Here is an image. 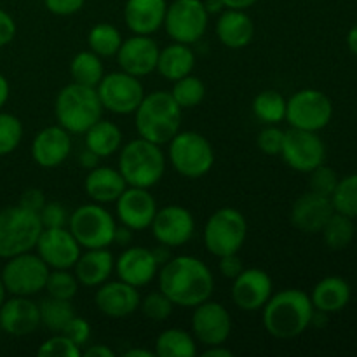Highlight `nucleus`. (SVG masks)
<instances>
[{"label":"nucleus","instance_id":"nucleus-1","mask_svg":"<svg viewBox=\"0 0 357 357\" xmlns=\"http://www.w3.org/2000/svg\"><path fill=\"white\" fill-rule=\"evenodd\" d=\"M159 289L178 307L194 309L199 303L211 298L215 291V275L201 258L192 255L171 257L160 265Z\"/></svg>","mask_w":357,"mask_h":357},{"label":"nucleus","instance_id":"nucleus-2","mask_svg":"<svg viewBox=\"0 0 357 357\" xmlns=\"http://www.w3.org/2000/svg\"><path fill=\"white\" fill-rule=\"evenodd\" d=\"M264 326L271 337L279 340H291L305 333L314 316L310 295L296 288L272 293L264 305Z\"/></svg>","mask_w":357,"mask_h":357},{"label":"nucleus","instance_id":"nucleus-3","mask_svg":"<svg viewBox=\"0 0 357 357\" xmlns=\"http://www.w3.org/2000/svg\"><path fill=\"white\" fill-rule=\"evenodd\" d=\"M181 107L169 91L145 94L135 112V126L139 138L155 145H167L181 128Z\"/></svg>","mask_w":357,"mask_h":357},{"label":"nucleus","instance_id":"nucleus-4","mask_svg":"<svg viewBox=\"0 0 357 357\" xmlns=\"http://www.w3.org/2000/svg\"><path fill=\"white\" fill-rule=\"evenodd\" d=\"M166 162L162 146L138 136L121 146L117 169L128 187L152 188L164 178Z\"/></svg>","mask_w":357,"mask_h":357},{"label":"nucleus","instance_id":"nucleus-5","mask_svg":"<svg viewBox=\"0 0 357 357\" xmlns=\"http://www.w3.org/2000/svg\"><path fill=\"white\" fill-rule=\"evenodd\" d=\"M103 105L96 87L70 82L58 93L54 101V117L70 135H84L91 126L103 119Z\"/></svg>","mask_w":357,"mask_h":357},{"label":"nucleus","instance_id":"nucleus-6","mask_svg":"<svg viewBox=\"0 0 357 357\" xmlns=\"http://www.w3.org/2000/svg\"><path fill=\"white\" fill-rule=\"evenodd\" d=\"M167 160L183 178L199 180L215 166V149L201 132L178 131L167 143Z\"/></svg>","mask_w":357,"mask_h":357},{"label":"nucleus","instance_id":"nucleus-7","mask_svg":"<svg viewBox=\"0 0 357 357\" xmlns=\"http://www.w3.org/2000/svg\"><path fill=\"white\" fill-rule=\"evenodd\" d=\"M38 213L23 206H9L0 211V258L9 260L16 255L33 251L42 234Z\"/></svg>","mask_w":357,"mask_h":357},{"label":"nucleus","instance_id":"nucleus-8","mask_svg":"<svg viewBox=\"0 0 357 357\" xmlns=\"http://www.w3.org/2000/svg\"><path fill=\"white\" fill-rule=\"evenodd\" d=\"M248 237V220L239 209L220 208L208 218L204 227V246L213 257L239 253Z\"/></svg>","mask_w":357,"mask_h":357},{"label":"nucleus","instance_id":"nucleus-9","mask_svg":"<svg viewBox=\"0 0 357 357\" xmlns=\"http://www.w3.org/2000/svg\"><path fill=\"white\" fill-rule=\"evenodd\" d=\"M115 229H117L115 216L98 202L79 206L68 218V230L82 250L112 246Z\"/></svg>","mask_w":357,"mask_h":357},{"label":"nucleus","instance_id":"nucleus-10","mask_svg":"<svg viewBox=\"0 0 357 357\" xmlns=\"http://www.w3.org/2000/svg\"><path fill=\"white\" fill-rule=\"evenodd\" d=\"M209 24V14L202 0H173L167 3L164 30L173 42L195 45L202 40Z\"/></svg>","mask_w":357,"mask_h":357},{"label":"nucleus","instance_id":"nucleus-11","mask_svg":"<svg viewBox=\"0 0 357 357\" xmlns=\"http://www.w3.org/2000/svg\"><path fill=\"white\" fill-rule=\"evenodd\" d=\"M51 268L37 253H21L9 258L0 272L7 293L14 296H35L44 291Z\"/></svg>","mask_w":357,"mask_h":357},{"label":"nucleus","instance_id":"nucleus-12","mask_svg":"<svg viewBox=\"0 0 357 357\" xmlns=\"http://www.w3.org/2000/svg\"><path fill=\"white\" fill-rule=\"evenodd\" d=\"M333 117V103L319 89H300L286 100V122L289 128L319 132Z\"/></svg>","mask_w":357,"mask_h":357},{"label":"nucleus","instance_id":"nucleus-13","mask_svg":"<svg viewBox=\"0 0 357 357\" xmlns=\"http://www.w3.org/2000/svg\"><path fill=\"white\" fill-rule=\"evenodd\" d=\"M96 93L103 110L114 115H131L142 103L145 87L138 77L119 70L105 73L96 86Z\"/></svg>","mask_w":357,"mask_h":357},{"label":"nucleus","instance_id":"nucleus-14","mask_svg":"<svg viewBox=\"0 0 357 357\" xmlns=\"http://www.w3.org/2000/svg\"><path fill=\"white\" fill-rule=\"evenodd\" d=\"M279 155L293 171L310 173L326 160V145L317 132L289 128L284 131V142Z\"/></svg>","mask_w":357,"mask_h":357},{"label":"nucleus","instance_id":"nucleus-15","mask_svg":"<svg viewBox=\"0 0 357 357\" xmlns=\"http://www.w3.org/2000/svg\"><path fill=\"white\" fill-rule=\"evenodd\" d=\"M232 333V316L225 305L211 298L194 307L192 314V335L199 344L225 345Z\"/></svg>","mask_w":357,"mask_h":357},{"label":"nucleus","instance_id":"nucleus-16","mask_svg":"<svg viewBox=\"0 0 357 357\" xmlns=\"http://www.w3.org/2000/svg\"><path fill=\"white\" fill-rule=\"evenodd\" d=\"M150 229L157 243L174 250L185 246L192 239L195 232V220L190 209L169 204L164 206L162 209H157Z\"/></svg>","mask_w":357,"mask_h":357},{"label":"nucleus","instance_id":"nucleus-17","mask_svg":"<svg viewBox=\"0 0 357 357\" xmlns=\"http://www.w3.org/2000/svg\"><path fill=\"white\" fill-rule=\"evenodd\" d=\"M114 204L115 218L119 220V223L135 232H143V230L150 229L153 216L159 209L150 188L139 187L126 188Z\"/></svg>","mask_w":357,"mask_h":357},{"label":"nucleus","instance_id":"nucleus-18","mask_svg":"<svg viewBox=\"0 0 357 357\" xmlns=\"http://www.w3.org/2000/svg\"><path fill=\"white\" fill-rule=\"evenodd\" d=\"M35 250L51 271H54V268H73L80 253H82V248L77 243L68 227L42 229Z\"/></svg>","mask_w":357,"mask_h":357},{"label":"nucleus","instance_id":"nucleus-19","mask_svg":"<svg viewBox=\"0 0 357 357\" xmlns=\"http://www.w3.org/2000/svg\"><path fill=\"white\" fill-rule=\"evenodd\" d=\"M72 135L59 124L40 129L31 139L30 153L33 162L44 169L63 166L72 152Z\"/></svg>","mask_w":357,"mask_h":357},{"label":"nucleus","instance_id":"nucleus-20","mask_svg":"<svg viewBox=\"0 0 357 357\" xmlns=\"http://www.w3.org/2000/svg\"><path fill=\"white\" fill-rule=\"evenodd\" d=\"M272 293H274L272 278L264 268H244L236 279H232L230 295H232L234 303L246 312L264 309Z\"/></svg>","mask_w":357,"mask_h":357},{"label":"nucleus","instance_id":"nucleus-21","mask_svg":"<svg viewBox=\"0 0 357 357\" xmlns=\"http://www.w3.org/2000/svg\"><path fill=\"white\" fill-rule=\"evenodd\" d=\"M160 47L150 35L132 33V37L122 40L115 58H117V65L121 66L122 72L142 79V77L155 72Z\"/></svg>","mask_w":357,"mask_h":357},{"label":"nucleus","instance_id":"nucleus-22","mask_svg":"<svg viewBox=\"0 0 357 357\" xmlns=\"http://www.w3.org/2000/svg\"><path fill=\"white\" fill-rule=\"evenodd\" d=\"M160 265L157 264L153 251L145 246H128L115 258V275L121 281L145 288L159 274Z\"/></svg>","mask_w":357,"mask_h":357},{"label":"nucleus","instance_id":"nucleus-23","mask_svg":"<svg viewBox=\"0 0 357 357\" xmlns=\"http://www.w3.org/2000/svg\"><path fill=\"white\" fill-rule=\"evenodd\" d=\"M139 302H142V296H139L138 288L121 279L117 281L108 279L107 282L98 286L96 295H94L96 309L110 319H126L132 316L139 309Z\"/></svg>","mask_w":357,"mask_h":357},{"label":"nucleus","instance_id":"nucleus-24","mask_svg":"<svg viewBox=\"0 0 357 357\" xmlns=\"http://www.w3.org/2000/svg\"><path fill=\"white\" fill-rule=\"evenodd\" d=\"M40 326V309L31 296L6 298L0 307V330L10 337H26Z\"/></svg>","mask_w":357,"mask_h":357},{"label":"nucleus","instance_id":"nucleus-25","mask_svg":"<svg viewBox=\"0 0 357 357\" xmlns=\"http://www.w3.org/2000/svg\"><path fill=\"white\" fill-rule=\"evenodd\" d=\"M333 213L335 209L330 197L310 190L296 199L295 204L291 206L289 220H291V225L300 232L319 234Z\"/></svg>","mask_w":357,"mask_h":357},{"label":"nucleus","instance_id":"nucleus-26","mask_svg":"<svg viewBox=\"0 0 357 357\" xmlns=\"http://www.w3.org/2000/svg\"><path fill=\"white\" fill-rule=\"evenodd\" d=\"M167 0H126L124 23L135 35H150L164 26Z\"/></svg>","mask_w":357,"mask_h":357},{"label":"nucleus","instance_id":"nucleus-27","mask_svg":"<svg viewBox=\"0 0 357 357\" xmlns=\"http://www.w3.org/2000/svg\"><path fill=\"white\" fill-rule=\"evenodd\" d=\"M115 271V258L108 248L86 250L73 265V274L84 288H98L112 278Z\"/></svg>","mask_w":357,"mask_h":357},{"label":"nucleus","instance_id":"nucleus-28","mask_svg":"<svg viewBox=\"0 0 357 357\" xmlns=\"http://www.w3.org/2000/svg\"><path fill=\"white\" fill-rule=\"evenodd\" d=\"M215 31L218 40L225 47L244 49L253 42L255 38V23L246 10L223 9L216 20Z\"/></svg>","mask_w":357,"mask_h":357},{"label":"nucleus","instance_id":"nucleus-29","mask_svg":"<svg viewBox=\"0 0 357 357\" xmlns=\"http://www.w3.org/2000/svg\"><path fill=\"white\" fill-rule=\"evenodd\" d=\"M128 188V183L122 178L121 171L108 166H96L94 169L87 171L84 180V190L87 197L98 204H114L122 192Z\"/></svg>","mask_w":357,"mask_h":357},{"label":"nucleus","instance_id":"nucleus-30","mask_svg":"<svg viewBox=\"0 0 357 357\" xmlns=\"http://www.w3.org/2000/svg\"><path fill=\"white\" fill-rule=\"evenodd\" d=\"M195 66V52L192 45L173 42L160 49L159 59H157V68L160 77H164L169 82L190 75Z\"/></svg>","mask_w":357,"mask_h":357},{"label":"nucleus","instance_id":"nucleus-31","mask_svg":"<svg viewBox=\"0 0 357 357\" xmlns=\"http://www.w3.org/2000/svg\"><path fill=\"white\" fill-rule=\"evenodd\" d=\"M310 302L316 310H323L326 314L338 312L351 302V286L337 275L324 278L314 286Z\"/></svg>","mask_w":357,"mask_h":357},{"label":"nucleus","instance_id":"nucleus-32","mask_svg":"<svg viewBox=\"0 0 357 357\" xmlns=\"http://www.w3.org/2000/svg\"><path fill=\"white\" fill-rule=\"evenodd\" d=\"M122 139H124L122 129L115 122L105 121V119H100L96 124L91 126L84 132L86 149L96 153L100 159L117 153L122 146Z\"/></svg>","mask_w":357,"mask_h":357},{"label":"nucleus","instance_id":"nucleus-33","mask_svg":"<svg viewBox=\"0 0 357 357\" xmlns=\"http://www.w3.org/2000/svg\"><path fill=\"white\" fill-rule=\"evenodd\" d=\"M153 352L157 357H195L199 354L197 340L181 328H169L159 333Z\"/></svg>","mask_w":357,"mask_h":357},{"label":"nucleus","instance_id":"nucleus-34","mask_svg":"<svg viewBox=\"0 0 357 357\" xmlns=\"http://www.w3.org/2000/svg\"><path fill=\"white\" fill-rule=\"evenodd\" d=\"M103 61L91 49L77 52L72 58V61H70V77H72V82L80 84V86L96 87L100 84V80L103 79Z\"/></svg>","mask_w":357,"mask_h":357},{"label":"nucleus","instance_id":"nucleus-35","mask_svg":"<svg viewBox=\"0 0 357 357\" xmlns=\"http://www.w3.org/2000/svg\"><path fill=\"white\" fill-rule=\"evenodd\" d=\"M251 110L261 124L279 126L286 121V98L279 91L265 89L255 96Z\"/></svg>","mask_w":357,"mask_h":357},{"label":"nucleus","instance_id":"nucleus-36","mask_svg":"<svg viewBox=\"0 0 357 357\" xmlns=\"http://www.w3.org/2000/svg\"><path fill=\"white\" fill-rule=\"evenodd\" d=\"M38 309H40V324L52 333H61L63 328L75 316L72 300H59L47 296L38 303Z\"/></svg>","mask_w":357,"mask_h":357},{"label":"nucleus","instance_id":"nucleus-37","mask_svg":"<svg viewBox=\"0 0 357 357\" xmlns=\"http://www.w3.org/2000/svg\"><path fill=\"white\" fill-rule=\"evenodd\" d=\"M122 33L110 23H98L87 33V45L100 58H114L122 45Z\"/></svg>","mask_w":357,"mask_h":357},{"label":"nucleus","instance_id":"nucleus-38","mask_svg":"<svg viewBox=\"0 0 357 357\" xmlns=\"http://www.w3.org/2000/svg\"><path fill=\"white\" fill-rule=\"evenodd\" d=\"M323 239L326 243V246L333 251L345 250L349 244L352 243L356 236V225L352 222V218L342 215V213L335 211L333 215L328 218V222L324 223L323 230Z\"/></svg>","mask_w":357,"mask_h":357},{"label":"nucleus","instance_id":"nucleus-39","mask_svg":"<svg viewBox=\"0 0 357 357\" xmlns=\"http://www.w3.org/2000/svg\"><path fill=\"white\" fill-rule=\"evenodd\" d=\"M171 96L174 98L181 110H188V108H195L204 101L206 98V84L202 82L199 77L194 73L178 79L173 82V89L169 91Z\"/></svg>","mask_w":357,"mask_h":357},{"label":"nucleus","instance_id":"nucleus-40","mask_svg":"<svg viewBox=\"0 0 357 357\" xmlns=\"http://www.w3.org/2000/svg\"><path fill=\"white\" fill-rule=\"evenodd\" d=\"M330 199L335 211L352 220L357 218V174H349L338 180L337 188Z\"/></svg>","mask_w":357,"mask_h":357},{"label":"nucleus","instance_id":"nucleus-41","mask_svg":"<svg viewBox=\"0 0 357 357\" xmlns=\"http://www.w3.org/2000/svg\"><path fill=\"white\" fill-rule=\"evenodd\" d=\"M79 288V281H77L75 274L70 272V268H54V271L49 272L44 291L52 298L73 300Z\"/></svg>","mask_w":357,"mask_h":357},{"label":"nucleus","instance_id":"nucleus-42","mask_svg":"<svg viewBox=\"0 0 357 357\" xmlns=\"http://www.w3.org/2000/svg\"><path fill=\"white\" fill-rule=\"evenodd\" d=\"M24 129L20 117L0 110V157L13 153L23 139Z\"/></svg>","mask_w":357,"mask_h":357},{"label":"nucleus","instance_id":"nucleus-43","mask_svg":"<svg viewBox=\"0 0 357 357\" xmlns=\"http://www.w3.org/2000/svg\"><path fill=\"white\" fill-rule=\"evenodd\" d=\"M174 303L164 295L162 291H152L142 298L139 302V310L143 312V316L146 319L153 321V323H162V321H167L173 314Z\"/></svg>","mask_w":357,"mask_h":357},{"label":"nucleus","instance_id":"nucleus-44","mask_svg":"<svg viewBox=\"0 0 357 357\" xmlns=\"http://www.w3.org/2000/svg\"><path fill=\"white\" fill-rule=\"evenodd\" d=\"M37 354L42 357H79L82 356V349L63 333H54L38 347Z\"/></svg>","mask_w":357,"mask_h":357},{"label":"nucleus","instance_id":"nucleus-45","mask_svg":"<svg viewBox=\"0 0 357 357\" xmlns=\"http://www.w3.org/2000/svg\"><path fill=\"white\" fill-rule=\"evenodd\" d=\"M309 174H310V180H309L310 190L316 192V194L331 197V194H333L335 188H337L338 180H340L337 171L328 167L326 164H321V166H317L316 169L310 171Z\"/></svg>","mask_w":357,"mask_h":357},{"label":"nucleus","instance_id":"nucleus-46","mask_svg":"<svg viewBox=\"0 0 357 357\" xmlns=\"http://www.w3.org/2000/svg\"><path fill=\"white\" fill-rule=\"evenodd\" d=\"M38 218L44 229H61V227H68L70 213L59 201H47L44 208L38 211Z\"/></svg>","mask_w":357,"mask_h":357},{"label":"nucleus","instance_id":"nucleus-47","mask_svg":"<svg viewBox=\"0 0 357 357\" xmlns=\"http://www.w3.org/2000/svg\"><path fill=\"white\" fill-rule=\"evenodd\" d=\"M284 142V131L279 126H265L257 138V145L265 155H279Z\"/></svg>","mask_w":357,"mask_h":357},{"label":"nucleus","instance_id":"nucleus-48","mask_svg":"<svg viewBox=\"0 0 357 357\" xmlns=\"http://www.w3.org/2000/svg\"><path fill=\"white\" fill-rule=\"evenodd\" d=\"M61 333L65 335V337H68L73 344L79 345V347L82 349L89 344L93 330H91V324L87 323L84 317L73 316L72 319H70V323L63 328Z\"/></svg>","mask_w":357,"mask_h":357},{"label":"nucleus","instance_id":"nucleus-49","mask_svg":"<svg viewBox=\"0 0 357 357\" xmlns=\"http://www.w3.org/2000/svg\"><path fill=\"white\" fill-rule=\"evenodd\" d=\"M45 9L54 16H73L86 6V0H44Z\"/></svg>","mask_w":357,"mask_h":357},{"label":"nucleus","instance_id":"nucleus-50","mask_svg":"<svg viewBox=\"0 0 357 357\" xmlns=\"http://www.w3.org/2000/svg\"><path fill=\"white\" fill-rule=\"evenodd\" d=\"M218 271L223 278L227 279H236L241 272L244 271V264L243 260L239 258V253H234V255H225V257H220L218 258Z\"/></svg>","mask_w":357,"mask_h":357},{"label":"nucleus","instance_id":"nucleus-51","mask_svg":"<svg viewBox=\"0 0 357 357\" xmlns=\"http://www.w3.org/2000/svg\"><path fill=\"white\" fill-rule=\"evenodd\" d=\"M45 202H47V199H45V194L40 190V188H28V190H24L23 194H21L20 202H17V204L23 206L24 209H30V211L38 213L42 208H44Z\"/></svg>","mask_w":357,"mask_h":357},{"label":"nucleus","instance_id":"nucleus-52","mask_svg":"<svg viewBox=\"0 0 357 357\" xmlns=\"http://www.w3.org/2000/svg\"><path fill=\"white\" fill-rule=\"evenodd\" d=\"M16 31L17 26L14 17L7 10L0 9V47L13 42L14 37H16Z\"/></svg>","mask_w":357,"mask_h":357},{"label":"nucleus","instance_id":"nucleus-53","mask_svg":"<svg viewBox=\"0 0 357 357\" xmlns=\"http://www.w3.org/2000/svg\"><path fill=\"white\" fill-rule=\"evenodd\" d=\"M82 356L84 357H115V352L105 344H96V345L87 344L86 349L82 351Z\"/></svg>","mask_w":357,"mask_h":357},{"label":"nucleus","instance_id":"nucleus-54","mask_svg":"<svg viewBox=\"0 0 357 357\" xmlns=\"http://www.w3.org/2000/svg\"><path fill=\"white\" fill-rule=\"evenodd\" d=\"M132 234H135V230L128 229V227L124 225H117V229H115V234H114V244H117V246H122V248L131 246Z\"/></svg>","mask_w":357,"mask_h":357},{"label":"nucleus","instance_id":"nucleus-55","mask_svg":"<svg viewBox=\"0 0 357 357\" xmlns=\"http://www.w3.org/2000/svg\"><path fill=\"white\" fill-rule=\"evenodd\" d=\"M100 157L96 155L94 152H91V150L84 149V152L79 155V166L84 167V169H94L96 166H100Z\"/></svg>","mask_w":357,"mask_h":357},{"label":"nucleus","instance_id":"nucleus-56","mask_svg":"<svg viewBox=\"0 0 357 357\" xmlns=\"http://www.w3.org/2000/svg\"><path fill=\"white\" fill-rule=\"evenodd\" d=\"M202 357H232L234 352L230 349H225L223 345H209L202 351Z\"/></svg>","mask_w":357,"mask_h":357},{"label":"nucleus","instance_id":"nucleus-57","mask_svg":"<svg viewBox=\"0 0 357 357\" xmlns=\"http://www.w3.org/2000/svg\"><path fill=\"white\" fill-rule=\"evenodd\" d=\"M225 9H237V10H248L253 7L258 0H222Z\"/></svg>","mask_w":357,"mask_h":357},{"label":"nucleus","instance_id":"nucleus-58","mask_svg":"<svg viewBox=\"0 0 357 357\" xmlns=\"http://www.w3.org/2000/svg\"><path fill=\"white\" fill-rule=\"evenodd\" d=\"M10 96V86H9V80L6 79L3 73H0V110L6 107V103L9 101Z\"/></svg>","mask_w":357,"mask_h":357},{"label":"nucleus","instance_id":"nucleus-59","mask_svg":"<svg viewBox=\"0 0 357 357\" xmlns=\"http://www.w3.org/2000/svg\"><path fill=\"white\" fill-rule=\"evenodd\" d=\"M152 251H153V257H155L157 264L159 265H164L167 260H171V257H173V255H171V248L162 246V244H159V248H155V250H152Z\"/></svg>","mask_w":357,"mask_h":357},{"label":"nucleus","instance_id":"nucleus-60","mask_svg":"<svg viewBox=\"0 0 357 357\" xmlns=\"http://www.w3.org/2000/svg\"><path fill=\"white\" fill-rule=\"evenodd\" d=\"M202 2H204V7L206 10H208L209 16H211V14H216V16H218V14L225 9L222 0H202Z\"/></svg>","mask_w":357,"mask_h":357},{"label":"nucleus","instance_id":"nucleus-61","mask_svg":"<svg viewBox=\"0 0 357 357\" xmlns=\"http://www.w3.org/2000/svg\"><path fill=\"white\" fill-rule=\"evenodd\" d=\"M124 357H155V352L149 349H129L124 352Z\"/></svg>","mask_w":357,"mask_h":357},{"label":"nucleus","instance_id":"nucleus-62","mask_svg":"<svg viewBox=\"0 0 357 357\" xmlns=\"http://www.w3.org/2000/svg\"><path fill=\"white\" fill-rule=\"evenodd\" d=\"M347 45L352 51V54L357 56V24L351 28V31L347 33Z\"/></svg>","mask_w":357,"mask_h":357},{"label":"nucleus","instance_id":"nucleus-63","mask_svg":"<svg viewBox=\"0 0 357 357\" xmlns=\"http://www.w3.org/2000/svg\"><path fill=\"white\" fill-rule=\"evenodd\" d=\"M6 298H7V289L6 286H3L2 279H0V307H2V303L6 302Z\"/></svg>","mask_w":357,"mask_h":357},{"label":"nucleus","instance_id":"nucleus-64","mask_svg":"<svg viewBox=\"0 0 357 357\" xmlns=\"http://www.w3.org/2000/svg\"><path fill=\"white\" fill-rule=\"evenodd\" d=\"M356 232H357V225H356Z\"/></svg>","mask_w":357,"mask_h":357}]
</instances>
